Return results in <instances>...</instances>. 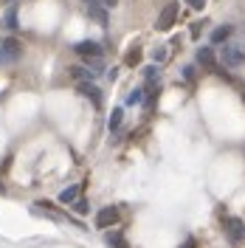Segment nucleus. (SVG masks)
<instances>
[{"label":"nucleus","mask_w":245,"mask_h":248,"mask_svg":"<svg viewBox=\"0 0 245 248\" xmlns=\"http://www.w3.org/2000/svg\"><path fill=\"white\" fill-rule=\"evenodd\" d=\"M23 57V46L17 43L15 37H6L0 40V65H12Z\"/></svg>","instance_id":"nucleus-1"},{"label":"nucleus","mask_w":245,"mask_h":248,"mask_svg":"<svg viewBox=\"0 0 245 248\" xmlns=\"http://www.w3.org/2000/svg\"><path fill=\"white\" fill-rule=\"evenodd\" d=\"M223 229H226V237H229L231 243H243L245 240V223L240 220V217L226 215L223 217Z\"/></svg>","instance_id":"nucleus-2"},{"label":"nucleus","mask_w":245,"mask_h":248,"mask_svg":"<svg viewBox=\"0 0 245 248\" xmlns=\"http://www.w3.org/2000/svg\"><path fill=\"white\" fill-rule=\"evenodd\" d=\"M175 20H178V3H167L164 9H161V15L155 20V29L158 31H169L175 26Z\"/></svg>","instance_id":"nucleus-3"},{"label":"nucleus","mask_w":245,"mask_h":248,"mask_svg":"<svg viewBox=\"0 0 245 248\" xmlns=\"http://www.w3.org/2000/svg\"><path fill=\"white\" fill-rule=\"evenodd\" d=\"M74 51H77L82 60H88V62H91V60H102V54H105L102 46H99V43H93V40H82V43H77Z\"/></svg>","instance_id":"nucleus-4"},{"label":"nucleus","mask_w":245,"mask_h":248,"mask_svg":"<svg viewBox=\"0 0 245 248\" xmlns=\"http://www.w3.org/2000/svg\"><path fill=\"white\" fill-rule=\"evenodd\" d=\"M119 220H122V212H119L116 206H105V209L96 215V226H99V229H113V226H119Z\"/></svg>","instance_id":"nucleus-5"},{"label":"nucleus","mask_w":245,"mask_h":248,"mask_svg":"<svg viewBox=\"0 0 245 248\" xmlns=\"http://www.w3.org/2000/svg\"><path fill=\"white\" fill-rule=\"evenodd\" d=\"M220 60H223L226 68H240V62L245 60V51L237 48V46H226L223 51H220Z\"/></svg>","instance_id":"nucleus-6"},{"label":"nucleus","mask_w":245,"mask_h":248,"mask_svg":"<svg viewBox=\"0 0 245 248\" xmlns=\"http://www.w3.org/2000/svg\"><path fill=\"white\" fill-rule=\"evenodd\" d=\"M85 9H88V17L91 20H96L99 26H107L110 23V9H105V6H99V3H85Z\"/></svg>","instance_id":"nucleus-7"},{"label":"nucleus","mask_w":245,"mask_h":248,"mask_svg":"<svg viewBox=\"0 0 245 248\" xmlns=\"http://www.w3.org/2000/svg\"><path fill=\"white\" fill-rule=\"evenodd\" d=\"M79 93H82V96H88L96 108H102V91H99L93 82H79Z\"/></svg>","instance_id":"nucleus-8"},{"label":"nucleus","mask_w":245,"mask_h":248,"mask_svg":"<svg viewBox=\"0 0 245 248\" xmlns=\"http://www.w3.org/2000/svg\"><path fill=\"white\" fill-rule=\"evenodd\" d=\"M82 189H85L82 184H71L68 189H62V192H60V203H74V201H79Z\"/></svg>","instance_id":"nucleus-9"},{"label":"nucleus","mask_w":245,"mask_h":248,"mask_svg":"<svg viewBox=\"0 0 245 248\" xmlns=\"http://www.w3.org/2000/svg\"><path fill=\"white\" fill-rule=\"evenodd\" d=\"M3 26H6L9 31L20 29V15H17V6H9V12H6V17H3Z\"/></svg>","instance_id":"nucleus-10"},{"label":"nucleus","mask_w":245,"mask_h":248,"mask_svg":"<svg viewBox=\"0 0 245 248\" xmlns=\"http://www.w3.org/2000/svg\"><path fill=\"white\" fill-rule=\"evenodd\" d=\"M71 77L77 79V82H93V77H96V74H93V68H88V65H85V68H82V65H77V68H71Z\"/></svg>","instance_id":"nucleus-11"},{"label":"nucleus","mask_w":245,"mask_h":248,"mask_svg":"<svg viewBox=\"0 0 245 248\" xmlns=\"http://www.w3.org/2000/svg\"><path fill=\"white\" fill-rule=\"evenodd\" d=\"M198 60H200V65H206V68H214V51H212V48H200Z\"/></svg>","instance_id":"nucleus-12"},{"label":"nucleus","mask_w":245,"mask_h":248,"mask_svg":"<svg viewBox=\"0 0 245 248\" xmlns=\"http://www.w3.org/2000/svg\"><path fill=\"white\" fill-rule=\"evenodd\" d=\"M122 119H124V110L116 108L113 113H110V133H116L119 127H122Z\"/></svg>","instance_id":"nucleus-13"},{"label":"nucleus","mask_w":245,"mask_h":248,"mask_svg":"<svg viewBox=\"0 0 245 248\" xmlns=\"http://www.w3.org/2000/svg\"><path fill=\"white\" fill-rule=\"evenodd\" d=\"M105 240H107V246H113V248H127L124 237L119 232H107V237H105Z\"/></svg>","instance_id":"nucleus-14"},{"label":"nucleus","mask_w":245,"mask_h":248,"mask_svg":"<svg viewBox=\"0 0 245 248\" xmlns=\"http://www.w3.org/2000/svg\"><path fill=\"white\" fill-rule=\"evenodd\" d=\"M226 37H231V26H220V29L212 34V43H223Z\"/></svg>","instance_id":"nucleus-15"},{"label":"nucleus","mask_w":245,"mask_h":248,"mask_svg":"<svg viewBox=\"0 0 245 248\" xmlns=\"http://www.w3.org/2000/svg\"><path fill=\"white\" fill-rule=\"evenodd\" d=\"M71 206H74V212H77V215H88V212H91L88 201H82V198H79V201H74Z\"/></svg>","instance_id":"nucleus-16"},{"label":"nucleus","mask_w":245,"mask_h":248,"mask_svg":"<svg viewBox=\"0 0 245 248\" xmlns=\"http://www.w3.org/2000/svg\"><path fill=\"white\" fill-rule=\"evenodd\" d=\"M124 62H127L130 68H133V65H138V62H141V51H138V48H133V51L124 57Z\"/></svg>","instance_id":"nucleus-17"},{"label":"nucleus","mask_w":245,"mask_h":248,"mask_svg":"<svg viewBox=\"0 0 245 248\" xmlns=\"http://www.w3.org/2000/svg\"><path fill=\"white\" fill-rule=\"evenodd\" d=\"M141 96H144V91H141V88H138V91H133L130 96H127V105H138V102H141Z\"/></svg>","instance_id":"nucleus-18"},{"label":"nucleus","mask_w":245,"mask_h":248,"mask_svg":"<svg viewBox=\"0 0 245 248\" xmlns=\"http://www.w3.org/2000/svg\"><path fill=\"white\" fill-rule=\"evenodd\" d=\"M85 3H99V6H105V9H116V6H119V0H85Z\"/></svg>","instance_id":"nucleus-19"},{"label":"nucleus","mask_w":245,"mask_h":248,"mask_svg":"<svg viewBox=\"0 0 245 248\" xmlns=\"http://www.w3.org/2000/svg\"><path fill=\"white\" fill-rule=\"evenodd\" d=\"M167 57H169V51H167V48H155V54H153V60H155V62H164Z\"/></svg>","instance_id":"nucleus-20"},{"label":"nucleus","mask_w":245,"mask_h":248,"mask_svg":"<svg viewBox=\"0 0 245 248\" xmlns=\"http://www.w3.org/2000/svg\"><path fill=\"white\" fill-rule=\"evenodd\" d=\"M186 3H189V6H192V9H203V6H206V0H186Z\"/></svg>","instance_id":"nucleus-21"},{"label":"nucleus","mask_w":245,"mask_h":248,"mask_svg":"<svg viewBox=\"0 0 245 248\" xmlns=\"http://www.w3.org/2000/svg\"><path fill=\"white\" fill-rule=\"evenodd\" d=\"M184 77L186 79H195V68H184Z\"/></svg>","instance_id":"nucleus-22"},{"label":"nucleus","mask_w":245,"mask_h":248,"mask_svg":"<svg viewBox=\"0 0 245 248\" xmlns=\"http://www.w3.org/2000/svg\"><path fill=\"white\" fill-rule=\"evenodd\" d=\"M184 248H195V240H186V246Z\"/></svg>","instance_id":"nucleus-23"}]
</instances>
